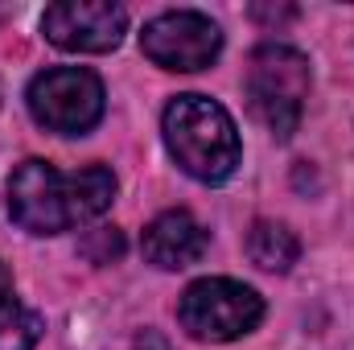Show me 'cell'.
Here are the masks:
<instances>
[{"instance_id":"10","label":"cell","mask_w":354,"mask_h":350,"mask_svg":"<svg viewBox=\"0 0 354 350\" xmlns=\"http://www.w3.org/2000/svg\"><path fill=\"white\" fill-rule=\"evenodd\" d=\"M248 256H252L256 268H264V272H288L297 264V256H301V243H297V235L284 223L260 219L248 231Z\"/></svg>"},{"instance_id":"3","label":"cell","mask_w":354,"mask_h":350,"mask_svg":"<svg viewBox=\"0 0 354 350\" xmlns=\"http://www.w3.org/2000/svg\"><path fill=\"white\" fill-rule=\"evenodd\" d=\"M309 58L292 46L264 42L248 62V107L272 136L288 140L301 124L305 99H309Z\"/></svg>"},{"instance_id":"12","label":"cell","mask_w":354,"mask_h":350,"mask_svg":"<svg viewBox=\"0 0 354 350\" xmlns=\"http://www.w3.org/2000/svg\"><path fill=\"white\" fill-rule=\"evenodd\" d=\"M252 17L264 21V25H280V21H292L297 8H292V4H276V8H268V4H252Z\"/></svg>"},{"instance_id":"11","label":"cell","mask_w":354,"mask_h":350,"mask_svg":"<svg viewBox=\"0 0 354 350\" xmlns=\"http://www.w3.org/2000/svg\"><path fill=\"white\" fill-rule=\"evenodd\" d=\"M83 256L91 264H111L124 256V231L120 227H95L83 239Z\"/></svg>"},{"instance_id":"5","label":"cell","mask_w":354,"mask_h":350,"mask_svg":"<svg viewBox=\"0 0 354 350\" xmlns=\"http://www.w3.org/2000/svg\"><path fill=\"white\" fill-rule=\"evenodd\" d=\"M29 116L58 136H83L103 116V83L83 66H54L41 71L25 91Z\"/></svg>"},{"instance_id":"8","label":"cell","mask_w":354,"mask_h":350,"mask_svg":"<svg viewBox=\"0 0 354 350\" xmlns=\"http://www.w3.org/2000/svg\"><path fill=\"white\" fill-rule=\"evenodd\" d=\"M140 248H145V260L149 264L174 272V268H189V264L202 260L206 248H210V235H206V227L189 210H165V214H157L145 227Z\"/></svg>"},{"instance_id":"4","label":"cell","mask_w":354,"mask_h":350,"mask_svg":"<svg viewBox=\"0 0 354 350\" xmlns=\"http://www.w3.org/2000/svg\"><path fill=\"white\" fill-rule=\"evenodd\" d=\"M177 317H181L185 334L198 342H235L260 326L264 301L252 284H239L227 276H206L181 293Z\"/></svg>"},{"instance_id":"1","label":"cell","mask_w":354,"mask_h":350,"mask_svg":"<svg viewBox=\"0 0 354 350\" xmlns=\"http://www.w3.org/2000/svg\"><path fill=\"white\" fill-rule=\"evenodd\" d=\"M115 198V174L87 165L75 174L54 169L50 161H21L8 177V214L29 235H62L103 214Z\"/></svg>"},{"instance_id":"9","label":"cell","mask_w":354,"mask_h":350,"mask_svg":"<svg viewBox=\"0 0 354 350\" xmlns=\"http://www.w3.org/2000/svg\"><path fill=\"white\" fill-rule=\"evenodd\" d=\"M46 322L41 313L25 309L12 288V272L0 264V350H33L41 338Z\"/></svg>"},{"instance_id":"6","label":"cell","mask_w":354,"mask_h":350,"mask_svg":"<svg viewBox=\"0 0 354 350\" xmlns=\"http://www.w3.org/2000/svg\"><path fill=\"white\" fill-rule=\"evenodd\" d=\"M140 50H145L149 62H157L165 71H202L218 58L223 33L210 17L177 8V12H161L145 25Z\"/></svg>"},{"instance_id":"2","label":"cell","mask_w":354,"mask_h":350,"mask_svg":"<svg viewBox=\"0 0 354 350\" xmlns=\"http://www.w3.org/2000/svg\"><path fill=\"white\" fill-rule=\"evenodd\" d=\"M165 145L177 165L206 185H218L239 169L235 120L206 95H177L165 107Z\"/></svg>"},{"instance_id":"7","label":"cell","mask_w":354,"mask_h":350,"mask_svg":"<svg viewBox=\"0 0 354 350\" xmlns=\"http://www.w3.org/2000/svg\"><path fill=\"white\" fill-rule=\"evenodd\" d=\"M41 29L58 50L107 54L120 46V37L128 29V12L107 0H71V4H50L41 17Z\"/></svg>"}]
</instances>
